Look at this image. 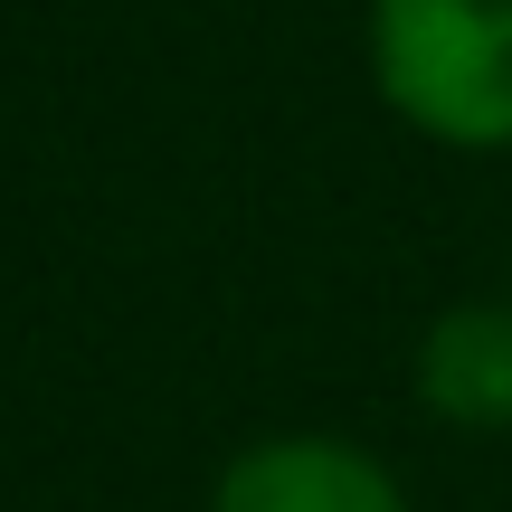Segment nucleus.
Instances as JSON below:
<instances>
[{
	"mask_svg": "<svg viewBox=\"0 0 512 512\" xmlns=\"http://www.w3.org/2000/svg\"><path fill=\"white\" fill-rule=\"evenodd\" d=\"M503 304H512V285H503Z\"/></svg>",
	"mask_w": 512,
	"mask_h": 512,
	"instance_id": "nucleus-4",
	"label": "nucleus"
},
{
	"mask_svg": "<svg viewBox=\"0 0 512 512\" xmlns=\"http://www.w3.org/2000/svg\"><path fill=\"white\" fill-rule=\"evenodd\" d=\"M209 512H408V484L361 437L285 427V437H256L219 465Z\"/></svg>",
	"mask_w": 512,
	"mask_h": 512,
	"instance_id": "nucleus-2",
	"label": "nucleus"
},
{
	"mask_svg": "<svg viewBox=\"0 0 512 512\" xmlns=\"http://www.w3.org/2000/svg\"><path fill=\"white\" fill-rule=\"evenodd\" d=\"M370 86L446 152H512V0H370Z\"/></svg>",
	"mask_w": 512,
	"mask_h": 512,
	"instance_id": "nucleus-1",
	"label": "nucleus"
},
{
	"mask_svg": "<svg viewBox=\"0 0 512 512\" xmlns=\"http://www.w3.org/2000/svg\"><path fill=\"white\" fill-rule=\"evenodd\" d=\"M418 408L465 437H503L512 427V304H446L418 332V370H408Z\"/></svg>",
	"mask_w": 512,
	"mask_h": 512,
	"instance_id": "nucleus-3",
	"label": "nucleus"
}]
</instances>
